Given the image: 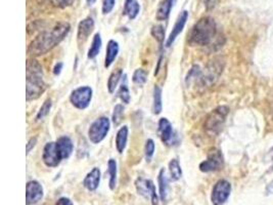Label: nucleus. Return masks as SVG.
<instances>
[{
    "label": "nucleus",
    "instance_id": "nucleus-1",
    "mask_svg": "<svg viewBox=\"0 0 273 205\" xmlns=\"http://www.w3.org/2000/svg\"><path fill=\"white\" fill-rule=\"evenodd\" d=\"M70 30L71 26L67 22L55 24L52 28L41 32L32 40L29 45L28 52L32 57H39L47 53L65 39Z\"/></svg>",
    "mask_w": 273,
    "mask_h": 205
},
{
    "label": "nucleus",
    "instance_id": "nucleus-2",
    "mask_svg": "<svg viewBox=\"0 0 273 205\" xmlns=\"http://www.w3.org/2000/svg\"><path fill=\"white\" fill-rule=\"evenodd\" d=\"M27 85L26 98L27 101L37 100L46 89V84L43 80L42 67L36 60L28 61L27 63Z\"/></svg>",
    "mask_w": 273,
    "mask_h": 205
},
{
    "label": "nucleus",
    "instance_id": "nucleus-3",
    "mask_svg": "<svg viewBox=\"0 0 273 205\" xmlns=\"http://www.w3.org/2000/svg\"><path fill=\"white\" fill-rule=\"evenodd\" d=\"M216 33L217 27L214 18L210 16L202 17L192 27L189 33V42L201 46L208 45L216 37Z\"/></svg>",
    "mask_w": 273,
    "mask_h": 205
},
{
    "label": "nucleus",
    "instance_id": "nucleus-4",
    "mask_svg": "<svg viewBox=\"0 0 273 205\" xmlns=\"http://www.w3.org/2000/svg\"><path fill=\"white\" fill-rule=\"evenodd\" d=\"M229 113V108L226 106H220L214 109L206 118L205 121V129L208 133L213 135H217L222 129V126L226 120V117Z\"/></svg>",
    "mask_w": 273,
    "mask_h": 205
},
{
    "label": "nucleus",
    "instance_id": "nucleus-5",
    "mask_svg": "<svg viewBox=\"0 0 273 205\" xmlns=\"http://www.w3.org/2000/svg\"><path fill=\"white\" fill-rule=\"evenodd\" d=\"M110 126L111 122L108 117H101L92 122L88 129V138L90 142L93 144H100L103 142L109 134Z\"/></svg>",
    "mask_w": 273,
    "mask_h": 205
},
{
    "label": "nucleus",
    "instance_id": "nucleus-6",
    "mask_svg": "<svg viewBox=\"0 0 273 205\" xmlns=\"http://www.w3.org/2000/svg\"><path fill=\"white\" fill-rule=\"evenodd\" d=\"M92 99V89L89 86H81L74 89L71 94L70 101L74 107L80 110L86 109Z\"/></svg>",
    "mask_w": 273,
    "mask_h": 205
},
{
    "label": "nucleus",
    "instance_id": "nucleus-7",
    "mask_svg": "<svg viewBox=\"0 0 273 205\" xmlns=\"http://www.w3.org/2000/svg\"><path fill=\"white\" fill-rule=\"evenodd\" d=\"M230 193H231L230 183L226 180H220L215 184L212 190L211 201L213 205H223L229 198Z\"/></svg>",
    "mask_w": 273,
    "mask_h": 205
},
{
    "label": "nucleus",
    "instance_id": "nucleus-8",
    "mask_svg": "<svg viewBox=\"0 0 273 205\" xmlns=\"http://www.w3.org/2000/svg\"><path fill=\"white\" fill-rule=\"evenodd\" d=\"M224 160L222 153L219 150L213 149L208 154V157L205 161L200 164V171L203 173H212L220 171L223 166Z\"/></svg>",
    "mask_w": 273,
    "mask_h": 205
},
{
    "label": "nucleus",
    "instance_id": "nucleus-9",
    "mask_svg": "<svg viewBox=\"0 0 273 205\" xmlns=\"http://www.w3.org/2000/svg\"><path fill=\"white\" fill-rule=\"evenodd\" d=\"M137 193L144 197L145 199H150L151 204L158 205V195L155 192V187L150 180H145L142 178L137 179L135 182Z\"/></svg>",
    "mask_w": 273,
    "mask_h": 205
},
{
    "label": "nucleus",
    "instance_id": "nucleus-10",
    "mask_svg": "<svg viewBox=\"0 0 273 205\" xmlns=\"http://www.w3.org/2000/svg\"><path fill=\"white\" fill-rule=\"evenodd\" d=\"M42 159H43V162L45 163V165L48 167H55L61 163L63 158L59 152L56 143L50 142V143H47L45 145V147L43 149Z\"/></svg>",
    "mask_w": 273,
    "mask_h": 205
},
{
    "label": "nucleus",
    "instance_id": "nucleus-11",
    "mask_svg": "<svg viewBox=\"0 0 273 205\" xmlns=\"http://www.w3.org/2000/svg\"><path fill=\"white\" fill-rule=\"evenodd\" d=\"M43 197V188L36 181L28 182L26 186V201L27 204H35Z\"/></svg>",
    "mask_w": 273,
    "mask_h": 205
},
{
    "label": "nucleus",
    "instance_id": "nucleus-12",
    "mask_svg": "<svg viewBox=\"0 0 273 205\" xmlns=\"http://www.w3.org/2000/svg\"><path fill=\"white\" fill-rule=\"evenodd\" d=\"M94 30V21L91 16H87L83 18L78 25V32H77V40L79 44H84L85 41L88 39L92 31Z\"/></svg>",
    "mask_w": 273,
    "mask_h": 205
},
{
    "label": "nucleus",
    "instance_id": "nucleus-13",
    "mask_svg": "<svg viewBox=\"0 0 273 205\" xmlns=\"http://www.w3.org/2000/svg\"><path fill=\"white\" fill-rule=\"evenodd\" d=\"M187 18H188V11L187 10H183L178 15V17H177V20H176V22L172 28V31H171V33H170V35L166 41L167 47L171 46L174 43V41L176 40V38L178 37V35L182 32V30H183V28L187 22Z\"/></svg>",
    "mask_w": 273,
    "mask_h": 205
},
{
    "label": "nucleus",
    "instance_id": "nucleus-14",
    "mask_svg": "<svg viewBox=\"0 0 273 205\" xmlns=\"http://www.w3.org/2000/svg\"><path fill=\"white\" fill-rule=\"evenodd\" d=\"M159 135L162 142L166 145H171L173 138V128L171 122L167 118H161L159 121Z\"/></svg>",
    "mask_w": 273,
    "mask_h": 205
},
{
    "label": "nucleus",
    "instance_id": "nucleus-15",
    "mask_svg": "<svg viewBox=\"0 0 273 205\" xmlns=\"http://www.w3.org/2000/svg\"><path fill=\"white\" fill-rule=\"evenodd\" d=\"M101 182V171L98 167H94L90 173L87 174L83 181L84 187L89 191H95Z\"/></svg>",
    "mask_w": 273,
    "mask_h": 205
},
{
    "label": "nucleus",
    "instance_id": "nucleus-16",
    "mask_svg": "<svg viewBox=\"0 0 273 205\" xmlns=\"http://www.w3.org/2000/svg\"><path fill=\"white\" fill-rule=\"evenodd\" d=\"M55 143H56V146H57V149H59V152L62 158L63 159L69 158L74 149L73 142L71 141V139L68 137H61Z\"/></svg>",
    "mask_w": 273,
    "mask_h": 205
},
{
    "label": "nucleus",
    "instance_id": "nucleus-17",
    "mask_svg": "<svg viewBox=\"0 0 273 205\" xmlns=\"http://www.w3.org/2000/svg\"><path fill=\"white\" fill-rule=\"evenodd\" d=\"M177 0H162L158 6L155 18L158 21H166L171 12V9L173 8L174 4Z\"/></svg>",
    "mask_w": 273,
    "mask_h": 205
},
{
    "label": "nucleus",
    "instance_id": "nucleus-18",
    "mask_svg": "<svg viewBox=\"0 0 273 205\" xmlns=\"http://www.w3.org/2000/svg\"><path fill=\"white\" fill-rule=\"evenodd\" d=\"M119 53V44L115 40H110L107 47V54L105 59V67L110 68L112 64L115 62L117 55Z\"/></svg>",
    "mask_w": 273,
    "mask_h": 205
},
{
    "label": "nucleus",
    "instance_id": "nucleus-19",
    "mask_svg": "<svg viewBox=\"0 0 273 205\" xmlns=\"http://www.w3.org/2000/svg\"><path fill=\"white\" fill-rule=\"evenodd\" d=\"M140 11V4L137 0H125L123 13L128 16L129 20H135Z\"/></svg>",
    "mask_w": 273,
    "mask_h": 205
},
{
    "label": "nucleus",
    "instance_id": "nucleus-20",
    "mask_svg": "<svg viewBox=\"0 0 273 205\" xmlns=\"http://www.w3.org/2000/svg\"><path fill=\"white\" fill-rule=\"evenodd\" d=\"M127 140H128V127L123 126L118 131L116 136V148L120 154L124 152L127 145Z\"/></svg>",
    "mask_w": 273,
    "mask_h": 205
},
{
    "label": "nucleus",
    "instance_id": "nucleus-21",
    "mask_svg": "<svg viewBox=\"0 0 273 205\" xmlns=\"http://www.w3.org/2000/svg\"><path fill=\"white\" fill-rule=\"evenodd\" d=\"M169 181L166 177V171L164 169L161 170L159 174V187H160V198L163 201H166L168 196V189H169Z\"/></svg>",
    "mask_w": 273,
    "mask_h": 205
},
{
    "label": "nucleus",
    "instance_id": "nucleus-22",
    "mask_svg": "<svg viewBox=\"0 0 273 205\" xmlns=\"http://www.w3.org/2000/svg\"><path fill=\"white\" fill-rule=\"evenodd\" d=\"M102 45H103V41H102V37H101V34L100 33H96L93 37V40H92V43H91V46L88 50V54H87V58L90 59V60H93L95 59L101 49H102Z\"/></svg>",
    "mask_w": 273,
    "mask_h": 205
},
{
    "label": "nucleus",
    "instance_id": "nucleus-23",
    "mask_svg": "<svg viewBox=\"0 0 273 205\" xmlns=\"http://www.w3.org/2000/svg\"><path fill=\"white\" fill-rule=\"evenodd\" d=\"M123 78V70L122 69H117L115 70L109 78L108 81V89L111 94H113L115 91V89L117 88L120 80Z\"/></svg>",
    "mask_w": 273,
    "mask_h": 205
},
{
    "label": "nucleus",
    "instance_id": "nucleus-24",
    "mask_svg": "<svg viewBox=\"0 0 273 205\" xmlns=\"http://www.w3.org/2000/svg\"><path fill=\"white\" fill-rule=\"evenodd\" d=\"M162 109H163L162 89L160 86L154 85V87H153V105H152L153 114L159 115L162 112Z\"/></svg>",
    "mask_w": 273,
    "mask_h": 205
},
{
    "label": "nucleus",
    "instance_id": "nucleus-25",
    "mask_svg": "<svg viewBox=\"0 0 273 205\" xmlns=\"http://www.w3.org/2000/svg\"><path fill=\"white\" fill-rule=\"evenodd\" d=\"M169 173L171 181H178L182 176V171L179 162L176 159H172L169 162Z\"/></svg>",
    "mask_w": 273,
    "mask_h": 205
},
{
    "label": "nucleus",
    "instance_id": "nucleus-26",
    "mask_svg": "<svg viewBox=\"0 0 273 205\" xmlns=\"http://www.w3.org/2000/svg\"><path fill=\"white\" fill-rule=\"evenodd\" d=\"M108 167L110 175V188L111 190H114L117 184V162L114 159H110Z\"/></svg>",
    "mask_w": 273,
    "mask_h": 205
},
{
    "label": "nucleus",
    "instance_id": "nucleus-27",
    "mask_svg": "<svg viewBox=\"0 0 273 205\" xmlns=\"http://www.w3.org/2000/svg\"><path fill=\"white\" fill-rule=\"evenodd\" d=\"M119 97L125 104H129V102H130V91H129V88H128L127 76L126 75L123 76L122 83H121L120 89H119Z\"/></svg>",
    "mask_w": 273,
    "mask_h": 205
},
{
    "label": "nucleus",
    "instance_id": "nucleus-28",
    "mask_svg": "<svg viewBox=\"0 0 273 205\" xmlns=\"http://www.w3.org/2000/svg\"><path fill=\"white\" fill-rule=\"evenodd\" d=\"M151 35L159 43H163L165 39V28L162 25H154L151 28Z\"/></svg>",
    "mask_w": 273,
    "mask_h": 205
},
{
    "label": "nucleus",
    "instance_id": "nucleus-29",
    "mask_svg": "<svg viewBox=\"0 0 273 205\" xmlns=\"http://www.w3.org/2000/svg\"><path fill=\"white\" fill-rule=\"evenodd\" d=\"M51 106H52L51 100H50V99H47V100L43 103L42 107L40 108V110H39V112H38V114H37V116H36V119H37V120H42L44 117H46V116L49 114V112H50Z\"/></svg>",
    "mask_w": 273,
    "mask_h": 205
},
{
    "label": "nucleus",
    "instance_id": "nucleus-30",
    "mask_svg": "<svg viewBox=\"0 0 273 205\" xmlns=\"http://www.w3.org/2000/svg\"><path fill=\"white\" fill-rule=\"evenodd\" d=\"M123 115H124V107L122 105H117L114 108V112H113V122L115 125H119L123 119Z\"/></svg>",
    "mask_w": 273,
    "mask_h": 205
},
{
    "label": "nucleus",
    "instance_id": "nucleus-31",
    "mask_svg": "<svg viewBox=\"0 0 273 205\" xmlns=\"http://www.w3.org/2000/svg\"><path fill=\"white\" fill-rule=\"evenodd\" d=\"M132 80L134 83H136L138 85H142L147 80V73L142 69H137L136 71L133 73Z\"/></svg>",
    "mask_w": 273,
    "mask_h": 205
},
{
    "label": "nucleus",
    "instance_id": "nucleus-32",
    "mask_svg": "<svg viewBox=\"0 0 273 205\" xmlns=\"http://www.w3.org/2000/svg\"><path fill=\"white\" fill-rule=\"evenodd\" d=\"M154 142L152 140H147L146 143H145V148H144V154H145V159L146 161H150L152 156H153V153H154Z\"/></svg>",
    "mask_w": 273,
    "mask_h": 205
},
{
    "label": "nucleus",
    "instance_id": "nucleus-33",
    "mask_svg": "<svg viewBox=\"0 0 273 205\" xmlns=\"http://www.w3.org/2000/svg\"><path fill=\"white\" fill-rule=\"evenodd\" d=\"M116 0H103V13L104 14H109L115 7Z\"/></svg>",
    "mask_w": 273,
    "mask_h": 205
},
{
    "label": "nucleus",
    "instance_id": "nucleus-34",
    "mask_svg": "<svg viewBox=\"0 0 273 205\" xmlns=\"http://www.w3.org/2000/svg\"><path fill=\"white\" fill-rule=\"evenodd\" d=\"M52 1H53L54 5H56V6L61 7V8H65V7H68V6L72 5L75 0H52Z\"/></svg>",
    "mask_w": 273,
    "mask_h": 205
},
{
    "label": "nucleus",
    "instance_id": "nucleus-35",
    "mask_svg": "<svg viewBox=\"0 0 273 205\" xmlns=\"http://www.w3.org/2000/svg\"><path fill=\"white\" fill-rule=\"evenodd\" d=\"M36 143H37V139H36V138H32V139L28 142V144H27V154H29L30 151H31V149L35 147Z\"/></svg>",
    "mask_w": 273,
    "mask_h": 205
},
{
    "label": "nucleus",
    "instance_id": "nucleus-36",
    "mask_svg": "<svg viewBox=\"0 0 273 205\" xmlns=\"http://www.w3.org/2000/svg\"><path fill=\"white\" fill-rule=\"evenodd\" d=\"M55 205H73V202L69 198L63 197V198H60L57 200V202L55 203Z\"/></svg>",
    "mask_w": 273,
    "mask_h": 205
},
{
    "label": "nucleus",
    "instance_id": "nucleus-37",
    "mask_svg": "<svg viewBox=\"0 0 273 205\" xmlns=\"http://www.w3.org/2000/svg\"><path fill=\"white\" fill-rule=\"evenodd\" d=\"M219 0H206V7L208 9H212L216 6V4L218 3Z\"/></svg>",
    "mask_w": 273,
    "mask_h": 205
},
{
    "label": "nucleus",
    "instance_id": "nucleus-38",
    "mask_svg": "<svg viewBox=\"0 0 273 205\" xmlns=\"http://www.w3.org/2000/svg\"><path fill=\"white\" fill-rule=\"evenodd\" d=\"M62 69H63V63H59L55 65L54 69H53V73L54 75H60L61 72H62Z\"/></svg>",
    "mask_w": 273,
    "mask_h": 205
},
{
    "label": "nucleus",
    "instance_id": "nucleus-39",
    "mask_svg": "<svg viewBox=\"0 0 273 205\" xmlns=\"http://www.w3.org/2000/svg\"><path fill=\"white\" fill-rule=\"evenodd\" d=\"M273 192V182H271L270 184H269V186L267 187V193L269 194V193H272Z\"/></svg>",
    "mask_w": 273,
    "mask_h": 205
},
{
    "label": "nucleus",
    "instance_id": "nucleus-40",
    "mask_svg": "<svg viewBox=\"0 0 273 205\" xmlns=\"http://www.w3.org/2000/svg\"><path fill=\"white\" fill-rule=\"evenodd\" d=\"M95 2H96V0H86V3L88 6H92Z\"/></svg>",
    "mask_w": 273,
    "mask_h": 205
},
{
    "label": "nucleus",
    "instance_id": "nucleus-41",
    "mask_svg": "<svg viewBox=\"0 0 273 205\" xmlns=\"http://www.w3.org/2000/svg\"><path fill=\"white\" fill-rule=\"evenodd\" d=\"M271 154H272V159H273V149L271 150Z\"/></svg>",
    "mask_w": 273,
    "mask_h": 205
}]
</instances>
